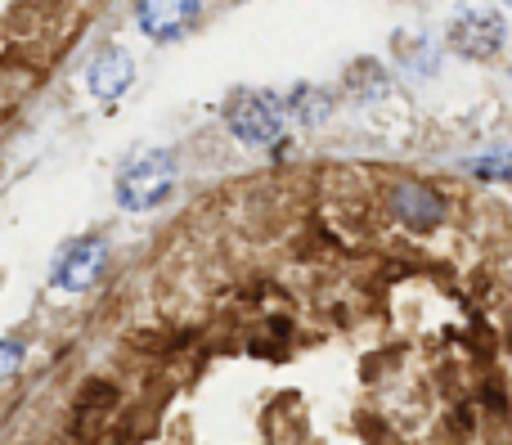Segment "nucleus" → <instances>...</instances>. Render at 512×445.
<instances>
[{"mask_svg":"<svg viewBox=\"0 0 512 445\" xmlns=\"http://www.w3.org/2000/svg\"><path fill=\"white\" fill-rule=\"evenodd\" d=\"M135 14H140V27L153 41H171L198 18V0H140Z\"/></svg>","mask_w":512,"mask_h":445,"instance_id":"nucleus-6","label":"nucleus"},{"mask_svg":"<svg viewBox=\"0 0 512 445\" xmlns=\"http://www.w3.org/2000/svg\"><path fill=\"white\" fill-rule=\"evenodd\" d=\"M23 356H27V342L23 338H5V342H0V383H5V378H14V369L23 365Z\"/></svg>","mask_w":512,"mask_h":445,"instance_id":"nucleus-9","label":"nucleus"},{"mask_svg":"<svg viewBox=\"0 0 512 445\" xmlns=\"http://www.w3.org/2000/svg\"><path fill=\"white\" fill-rule=\"evenodd\" d=\"M382 203H387L391 221L405 234H432V230H441L445 216H450V198L436 185H427V180H396Z\"/></svg>","mask_w":512,"mask_h":445,"instance_id":"nucleus-2","label":"nucleus"},{"mask_svg":"<svg viewBox=\"0 0 512 445\" xmlns=\"http://www.w3.org/2000/svg\"><path fill=\"white\" fill-rule=\"evenodd\" d=\"M508 5H512V0H508Z\"/></svg>","mask_w":512,"mask_h":445,"instance_id":"nucleus-12","label":"nucleus"},{"mask_svg":"<svg viewBox=\"0 0 512 445\" xmlns=\"http://www.w3.org/2000/svg\"><path fill=\"white\" fill-rule=\"evenodd\" d=\"M225 122L243 144H270L283 131V104L274 95H261V90H239L225 104Z\"/></svg>","mask_w":512,"mask_h":445,"instance_id":"nucleus-4","label":"nucleus"},{"mask_svg":"<svg viewBox=\"0 0 512 445\" xmlns=\"http://www.w3.org/2000/svg\"><path fill=\"white\" fill-rule=\"evenodd\" d=\"M176 176H180L176 153H167V149L144 153V158H135L117 176V203L126 212H149V207L167 203V194L176 189Z\"/></svg>","mask_w":512,"mask_h":445,"instance_id":"nucleus-1","label":"nucleus"},{"mask_svg":"<svg viewBox=\"0 0 512 445\" xmlns=\"http://www.w3.org/2000/svg\"><path fill=\"white\" fill-rule=\"evenodd\" d=\"M292 108L301 113V122H319L328 113V99H319V90H297L292 95Z\"/></svg>","mask_w":512,"mask_h":445,"instance_id":"nucleus-10","label":"nucleus"},{"mask_svg":"<svg viewBox=\"0 0 512 445\" xmlns=\"http://www.w3.org/2000/svg\"><path fill=\"white\" fill-rule=\"evenodd\" d=\"M131 77H135L131 54L126 50H104L95 63H90L86 86H90V95L95 99H117L126 86H131Z\"/></svg>","mask_w":512,"mask_h":445,"instance_id":"nucleus-8","label":"nucleus"},{"mask_svg":"<svg viewBox=\"0 0 512 445\" xmlns=\"http://www.w3.org/2000/svg\"><path fill=\"white\" fill-rule=\"evenodd\" d=\"M104 266H108V243L99 234H81V239L59 248V257L50 266V284L59 293H86V288L99 284Z\"/></svg>","mask_w":512,"mask_h":445,"instance_id":"nucleus-3","label":"nucleus"},{"mask_svg":"<svg viewBox=\"0 0 512 445\" xmlns=\"http://www.w3.org/2000/svg\"><path fill=\"white\" fill-rule=\"evenodd\" d=\"M481 176H486V180H508V185H512V153H508V158H490V162H481Z\"/></svg>","mask_w":512,"mask_h":445,"instance_id":"nucleus-11","label":"nucleus"},{"mask_svg":"<svg viewBox=\"0 0 512 445\" xmlns=\"http://www.w3.org/2000/svg\"><path fill=\"white\" fill-rule=\"evenodd\" d=\"M117 405V387L104 383V378H95V383H86V392L77 396V405H72V437L77 441H90L99 428H104L108 410Z\"/></svg>","mask_w":512,"mask_h":445,"instance_id":"nucleus-7","label":"nucleus"},{"mask_svg":"<svg viewBox=\"0 0 512 445\" xmlns=\"http://www.w3.org/2000/svg\"><path fill=\"white\" fill-rule=\"evenodd\" d=\"M504 18L495 14V9H463L459 18L450 23V32H445V41H450L454 54H468V59H490V54L504 50Z\"/></svg>","mask_w":512,"mask_h":445,"instance_id":"nucleus-5","label":"nucleus"}]
</instances>
